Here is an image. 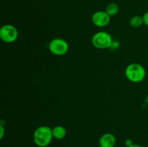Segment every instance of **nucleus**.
Listing matches in <instances>:
<instances>
[{
	"mask_svg": "<svg viewBox=\"0 0 148 147\" xmlns=\"http://www.w3.org/2000/svg\"><path fill=\"white\" fill-rule=\"evenodd\" d=\"M111 21V16L106 11H97L92 14V22L95 26L99 27H106Z\"/></svg>",
	"mask_w": 148,
	"mask_h": 147,
	"instance_id": "6",
	"label": "nucleus"
},
{
	"mask_svg": "<svg viewBox=\"0 0 148 147\" xmlns=\"http://www.w3.org/2000/svg\"><path fill=\"white\" fill-rule=\"evenodd\" d=\"M52 133L53 138L57 140H62L66 137V128L62 125H56L52 128Z\"/></svg>",
	"mask_w": 148,
	"mask_h": 147,
	"instance_id": "8",
	"label": "nucleus"
},
{
	"mask_svg": "<svg viewBox=\"0 0 148 147\" xmlns=\"http://www.w3.org/2000/svg\"><path fill=\"white\" fill-rule=\"evenodd\" d=\"M49 50L56 56H63L69 50V44L62 38H54L50 42L49 46Z\"/></svg>",
	"mask_w": 148,
	"mask_h": 147,
	"instance_id": "4",
	"label": "nucleus"
},
{
	"mask_svg": "<svg viewBox=\"0 0 148 147\" xmlns=\"http://www.w3.org/2000/svg\"><path fill=\"white\" fill-rule=\"evenodd\" d=\"M0 131H1V133H0V138L2 139L3 137H4V128L3 126V125H0Z\"/></svg>",
	"mask_w": 148,
	"mask_h": 147,
	"instance_id": "12",
	"label": "nucleus"
},
{
	"mask_svg": "<svg viewBox=\"0 0 148 147\" xmlns=\"http://www.w3.org/2000/svg\"><path fill=\"white\" fill-rule=\"evenodd\" d=\"M143 21H144V24H145L147 27H148V12L145 13L143 16Z\"/></svg>",
	"mask_w": 148,
	"mask_h": 147,
	"instance_id": "11",
	"label": "nucleus"
},
{
	"mask_svg": "<svg viewBox=\"0 0 148 147\" xmlns=\"http://www.w3.org/2000/svg\"><path fill=\"white\" fill-rule=\"evenodd\" d=\"M92 44L98 49L108 48L112 45V37L106 31H100L95 33L92 37Z\"/></svg>",
	"mask_w": 148,
	"mask_h": 147,
	"instance_id": "3",
	"label": "nucleus"
},
{
	"mask_svg": "<svg viewBox=\"0 0 148 147\" xmlns=\"http://www.w3.org/2000/svg\"><path fill=\"white\" fill-rule=\"evenodd\" d=\"M0 37L5 43H13L18 37L17 29L12 24H4L0 29Z\"/></svg>",
	"mask_w": 148,
	"mask_h": 147,
	"instance_id": "5",
	"label": "nucleus"
},
{
	"mask_svg": "<svg viewBox=\"0 0 148 147\" xmlns=\"http://www.w3.org/2000/svg\"><path fill=\"white\" fill-rule=\"evenodd\" d=\"M119 6L116 3H111V4H108L106 8V12L111 17L116 15L119 12Z\"/></svg>",
	"mask_w": 148,
	"mask_h": 147,
	"instance_id": "10",
	"label": "nucleus"
},
{
	"mask_svg": "<svg viewBox=\"0 0 148 147\" xmlns=\"http://www.w3.org/2000/svg\"><path fill=\"white\" fill-rule=\"evenodd\" d=\"M129 147H143V146H142L141 145H139V144H133L132 145V146H129Z\"/></svg>",
	"mask_w": 148,
	"mask_h": 147,
	"instance_id": "14",
	"label": "nucleus"
},
{
	"mask_svg": "<svg viewBox=\"0 0 148 147\" xmlns=\"http://www.w3.org/2000/svg\"><path fill=\"white\" fill-rule=\"evenodd\" d=\"M130 26L134 28H138V27H141L143 24H144V21H143V16L135 15L132 17L130 20Z\"/></svg>",
	"mask_w": 148,
	"mask_h": 147,
	"instance_id": "9",
	"label": "nucleus"
},
{
	"mask_svg": "<svg viewBox=\"0 0 148 147\" xmlns=\"http://www.w3.org/2000/svg\"><path fill=\"white\" fill-rule=\"evenodd\" d=\"M53 138L52 128L46 125H42L37 128L33 133V141L38 147L48 146Z\"/></svg>",
	"mask_w": 148,
	"mask_h": 147,
	"instance_id": "1",
	"label": "nucleus"
},
{
	"mask_svg": "<svg viewBox=\"0 0 148 147\" xmlns=\"http://www.w3.org/2000/svg\"><path fill=\"white\" fill-rule=\"evenodd\" d=\"M125 76L130 82L139 83L143 82L145 78L146 71L141 64L133 63L126 68Z\"/></svg>",
	"mask_w": 148,
	"mask_h": 147,
	"instance_id": "2",
	"label": "nucleus"
},
{
	"mask_svg": "<svg viewBox=\"0 0 148 147\" xmlns=\"http://www.w3.org/2000/svg\"><path fill=\"white\" fill-rule=\"evenodd\" d=\"M98 143L100 147H114L116 144V138L114 134L106 133L101 135Z\"/></svg>",
	"mask_w": 148,
	"mask_h": 147,
	"instance_id": "7",
	"label": "nucleus"
},
{
	"mask_svg": "<svg viewBox=\"0 0 148 147\" xmlns=\"http://www.w3.org/2000/svg\"><path fill=\"white\" fill-rule=\"evenodd\" d=\"M132 144H133V141H132V140H130V139L126 140L125 145H126V146H127V147L130 146H132Z\"/></svg>",
	"mask_w": 148,
	"mask_h": 147,
	"instance_id": "13",
	"label": "nucleus"
}]
</instances>
